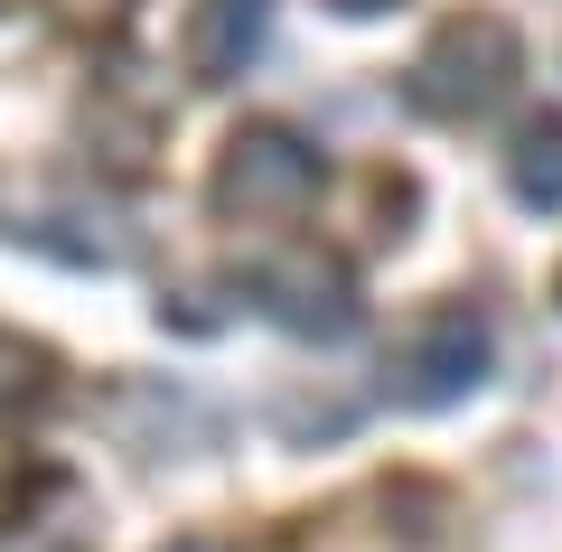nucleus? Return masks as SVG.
Listing matches in <instances>:
<instances>
[{
    "label": "nucleus",
    "instance_id": "3",
    "mask_svg": "<svg viewBox=\"0 0 562 552\" xmlns=\"http://www.w3.org/2000/svg\"><path fill=\"white\" fill-rule=\"evenodd\" d=\"M310 188H319V159L291 132H244L225 159V206H244V216H291V206H310Z\"/></svg>",
    "mask_w": 562,
    "mask_h": 552
},
{
    "label": "nucleus",
    "instance_id": "2",
    "mask_svg": "<svg viewBox=\"0 0 562 552\" xmlns=\"http://www.w3.org/2000/svg\"><path fill=\"white\" fill-rule=\"evenodd\" d=\"M384 375H394L403 403H460L469 384L487 375V318L479 309H422L413 328L394 337V356H384Z\"/></svg>",
    "mask_w": 562,
    "mask_h": 552
},
{
    "label": "nucleus",
    "instance_id": "6",
    "mask_svg": "<svg viewBox=\"0 0 562 552\" xmlns=\"http://www.w3.org/2000/svg\"><path fill=\"white\" fill-rule=\"evenodd\" d=\"M506 178H516V198H525V206H562V122H553V113L516 132Z\"/></svg>",
    "mask_w": 562,
    "mask_h": 552
},
{
    "label": "nucleus",
    "instance_id": "1",
    "mask_svg": "<svg viewBox=\"0 0 562 552\" xmlns=\"http://www.w3.org/2000/svg\"><path fill=\"white\" fill-rule=\"evenodd\" d=\"M516 29L497 20V10H469V20H450L441 38L422 47L413 66V103L422 113H487V103L516 85Z\"/></svg>",
    "mask_w": 562,
    "mask_h": 552
},
{
    "label": "nucleus",
    "instance_id": "4",
    "mask_svg": "<svg viewBox=\"0 0 562 552\" xmlns=\"http://www.w3.org/2000/svg\"><path fill=\"white\" fill-rule=\"evenodd\" d=\"M254 291H262V309H272L281 328H310V337H338L347 318H357L347 281L328 272L319 254H262L254 262Z\"/></svg>",
    "mask_w": 562,
    "mask_h": 552
},
{
    "label": "nucleus",
    "instance_id": "5",
    "mask_svg": "<svg viewBox=\"0 0 562 552\" xmlns=\"http://www.w3.org/2000/svg\"><path fill=\"white\" fill-rule=\"evenodd\" d=\"M262 29H272V0H206L198 20H188V66H198L206 85L244 76V57L262 47Z\"/></svg>",
    "mask_w": 562,
    "mask_h": 552
},
{
    "label": "nucleus",
    "instance_id": "7",
    "mask_svg": "<svg viewBox=\"0 0 562 552\" xmlns=\"http://www.w3.org/2000/svg\"><path fill=\"white\" fill-rule=\"evenodd\" d=\"M188 552H206V543H188Z\"/></svg>",
    "mask_w": 562,
    "mask_h": 552
}]
</instances>
